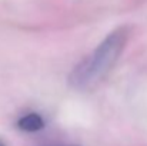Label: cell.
I'll return each mask as SVG.
<instances>
[{
  "mask_svg": "<svg viewBox=\"0 0 147 146\" xmlns=\"http://www.w3.org/2000/svg\"><path fill=\"white\" fill-rule=\"evenodd\" d=\"M130 29L127 26L113 30L96 50L79 62L69 75V86L74 90H92L107 77L127 45Z\"/></svg>",
  "mask_w": 147,
  "mask_h": 146,
  "instance_id": "cell-1",
  "label": "cell"
},
{
  "mask_svg": "<svg viewBox=\"0 0 147 146\" xmlns=\"http://www.w3.org/2000/svg\"><path fill=\"white\" fill-rule=\"evenodd\" d=\"M17 128L24 130V132H39L45 128V120L43 117L39 115V113H27L24 116H22L19 120H17Z\"/></svg>",
  "mask_w": 147,
  "mask_h": 146,
  "instance_id": "cell-2",
  "label": "cell"
},
{
  "mask_svg": "<svg viewBox=\"0 0 147 146\" xmlns=\"http://www.w3.org/2000/svg\"><path fill=\"white\" fill-rule=\"evenodd\" d=\"M0 146H7V145H6V143H4V142H3V141L0 139Z\"/></svg>",
  "mask_w": 147,
  "mask_h": 146,
  "instance_id": "cell-3",
  "label": "cell"
},
{
  "mask_svg": "<svg viewBox=\"0 0 147 146\" xmlns=\"http://www.w3.org/2000/svg\"><path fill=\"white\" fill-rule=\"evenodd\" d=\"M60 146H80V145H60Z\"/></svg>",
  "mask_w": 147,
  "mask_h": 146,
  "instance_id": "cell-4",
  "label": "cell"
}]
</instances>
